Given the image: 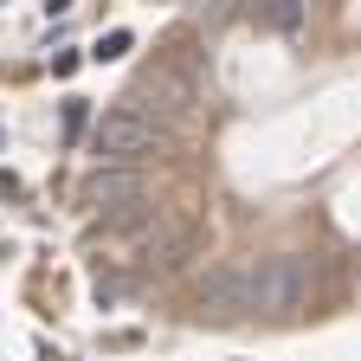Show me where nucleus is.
Returning a JSON list of instances; mask_svg holds the SVG:
<instances>
[{"label":"nucleus","instance_id":"obj_1","mask_svg":"<svg viewBox=\"0 0 361 361\" xmlns=\"http://www.w3.org/2000/svg\"><path fill=\"white\" fill-rule=\"evenodd\" d=\"M161 142H168V129L149 123L142 110H129V104H116V110H104L97 123H90V155H97L104 168H129V161L155 155Z\"/></svg>","mask_w":361,"mask_h":361},{"label":"nucleus","instance_id":"obj_2","mask_svg":"<svg viewBox=\"0 0 361 361\" xmlns=\"http://www.w3.org/2000/svg\"><path fill=\"white\" fill-rule=\"evenodd\" d=\"M310 284H316L310 258H264L258 264V310L264 316H297L310 303Z\"/></svg>","mask_w":361,"mask_h":361},{"label":"nucleus","instance_id":"obj_3","mask_svg":"<svg viewBox=\"0 0 361 361\" xmlns=\"http://www.w3.org/2000/svg\"><path fill=\"white\" fill-rule=\"evenodd\" d=\"M245 310H258V264L213 271V278L200 284V316L207 323H239Z\"/></svg>","mask_w":361,"mask_h":361},{"label":"nucleus","instance_id":"obj_4","mask_svg":"<svg viewBox=\"0 0 361 361\" xmlns=\"http://www.w3.org/2000/svg\"><path fill=\"white\" fill-rule=\"evenodd\" d=\"M142 194H149V180L135 174V168H97L84 180V207H97V213H129V207H142Z\"/></svg>","mask_w":361,"mask_h":361},{"label":"nucleus","instance_id":"obj_5","mask_svg":"<svg viewBox=\"0 0 361 361\" xmlns=\"http://www.w3.org/2000/svg\"><path fill=\"white\" fill-rule=\"evenodd\" d=\"M129 45H135V32H123V26H116V32H104V39H97V52H90V59H129Z\"/></svg>","mask_w":361,"mask_h":361},{"label":"nucleus","instance_id":"obj_6","mask_svg":"<svg viewBox=\"0 0 361 361\" xmlns=\"http://www.w3.org/2000/svg\"><path fill=\"white\" fill-rule=\"evenodd\" d=\"M264 13H271V26H278V32H290V26L303 20V0H271Z\"/></svg>","mask_w":361,"mask_h":361},{"label":"nucleus","instance_id":"obj_7","mask_svg":"<svg viewBox=\"0 0 361 361\" xmlns=\"http://www.w3.org/2000/svg\"><path fill=\"white\" fill-rule=\"evenodd\" d=\"M84 123H90V104L71 97V104H65V135H84Z\"/></svg>","mask_w":361,"mask_h":361},{"label":"nucleus","instance_id":"obj_8","mask_svg":"<svg viewBox=\"0 0 361 361\" xmlns=\"http://www.w3.org/2000/svg\"><path fill=\"white\" fill-rule=\"evenodd\" d=\"M78 7V0H45V13H71Z\"/></svg>","mask_w":361,"mask_h":361}]
</instances>
